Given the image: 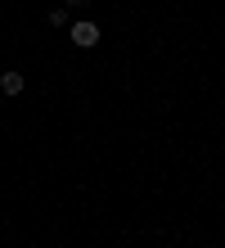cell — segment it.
Here are the masks:
<instances>
[{"instance_id": "1", "label": "cell", "mask_w": 225, "mask_h": 248, "mask_svg": "<svg viewBox=\"0 0 225 248\" xmlns=\"http://www.w3.org/2000/svg\"><path fill=\"white\" fill-rule=\"evenodd\" d=\"M72 46H77V50H90V46H99V27L95 23H72Z\"/></svg>"}, {"instance_id": "2", "label": "cell", "mask_w": 225, "mask_h": 248, "mask_svg": "<svg viewBox=\"0 0 225 248\" xmlns=\"http://www.w3.org/2000/svg\"><path fill=\"white\" fill-rule=\"evenodd\" d=\"M23 86H27V81H23V72H0V95H9V99H14V95H23Z\"/></svg>"}, {"instance_id": "3", "label": "cell", "mask_w": 225, "mask_h": 248, "mask_svg": "<svg viewBox=\"0 0 225 248\" xmlns=\"http://www.w3.org/2000/svg\"><path fill=\"white\" fill-rule=\"evenodd\" d=\"M68 5H59V9H50V27H68Z\"/></svg>"}, {"instance_id": "4", "label": "cell", "mask_w": 225, "mask_h": 248, "mask_svg": "<svg viewBox=\"0 0 225 248\" xmlns=\"http://www.w3.org/2000/svg\"><path fill=\"white\" fill-rule=\"evenodd\" d=\"M63 5H68V9H81V5H90V0H63Z\"/></svg>"}]
</instances>
